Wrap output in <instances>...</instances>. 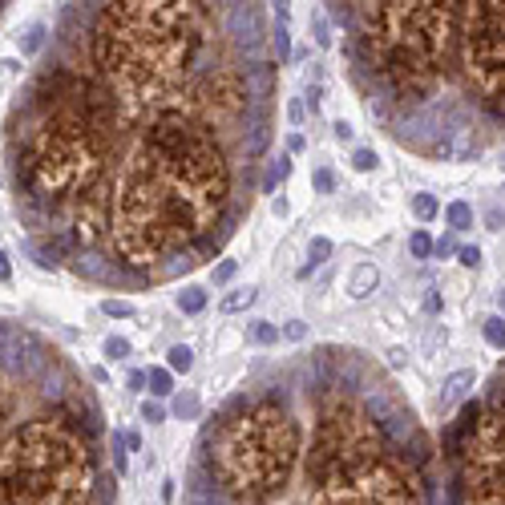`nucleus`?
I'll return each mask as SVG.
<instances>
[{
  "label": "nucleus",
  "mask_w": 505,
  "mask_h": 505,
  "mask_svg": "<svg viewBox=\"0 0 505 505\" xmlns=\"http://www.w3.org/2000/svg\"><path fill=\"white\" fill-rule=\"evenodd\" d=\"M445 219H449V230H469L473 227V207L469 203H449Z\"/></svg>",
  "instance_id": "nucleus-10"
},
{
  "label": "nucleus",
  "mask_w": 505,
  "mask_h": 505,
  "mask_svg": "<svg viewBox=\"0 0 505 505\" xmlns=\"http://www.w3.org/2000/svg\"><path fill=\"white\" fill-rule=\"evenodd\" d=\"M457 259H461V267H477V263H481V251H477V247H461Z\"/></svg>",
  "instance_id": "nucleus-28"
},
{
  "label": "nucleus",
  "mask_w": 505,
  "mask_h": 505,
  "mask_svg": "<svg viewBox=\"0 0 505 505\" xmlns=\"http://www.w3.org/2000/svg\"><path fill=\"white\" fill-rule=\"evenodd\" d=\"M332 130H336V138H340V142H352V138H356V130H352L348 121H336Z\"/></svg>",
  "instance_id": "nucleus-30"
},
{
  "label": "nucleus",
  "mask_w": 505,
  "mask_h": 505,
  "mask_svg": "<svg viewBox=\"0 0 505 505\" xmlns=\"http://www.w3.org/2000/svg\"><path fill=\"white\" fill-rule=\"evenodd\" d=\"M376 283H380V271L372 267V263H360L356 271H352V299H368L372 291H376Z\"/></svg>",
  "instance_id": "nucleus-6"
},
{
  "label": "nucleus",
  "mask_w": 505,
  "mask_h": 505,
  "mask_svg": "<svg viewBox=\"0 0 505 505\" xmlns=\"http://www.w3.org/2000/svg\"><path fill=\"white\" fill-rule=\"evenodd\" d=\"M283 336H287L291 344H303V340H307V323H303V320H291L287 327H283Z\"/></svg>",
  "instance_id": "nucleus-24"
},
{
  "label": "nucleus",
  "mask_w": 505,
  "mask_h": 505,
  "mask_svg": "<svg viewBox=\"0 0 505 505\" xmlns=\"http://www.w3.org/2000/svg\"><path fill=\"white\" fill-rule=\"evenodd\" d=\"M473 384H477V376H473L469 368H465V372H453V376L445 380V400H457L461 392H465V388H473Z\"/></svg>",
  "instance_id": "nucleus-13"
},
{
  "label": "nucleus",
  "mask_w": 505,
  "mask_h": 505,
  "mask_svg": "<svg viewBox=\"0 0 505 505\" xmlns=\"http://www.w3.org/2000/svg\"><path fill=\"white\" fill-rule=\"evenodd\" d=\"M255 296H259L255 287H239V291H230V296H223V303H219V307H223L227 316H234V311H247V307L255 303Z\"/></svg>",
  "instance_id": "nucleus-9"
},
{
  "label": "nucleus",
  "mask_w": 505,
  "mask_h": 505,
  "mask_svg": "<svg viewBox=\"0 0 505 505\" xmlns=\"http://www.w3.org/2000/svg\"><path fill=\"white\" fill-rule=\"evenodd\" d=\"M271 33L263 0H69L8 117L37 263L150 287L219 251L275 138Z\"/></svg>",
  "instance_id": "nucleus-1"
},
{
  "label": "nucleus",
  "mask_w": 505,
  "mask_h": 505,
  "mask_svg": "<svg viewBox=\"0 0 505 505\" xmlns=\"http://www.w3.org/2000/svg\"><path fill=\"white\" fill-rule=\"evenodd\" d=\"M489 230H502V210H497V207L489 210Z\"/></svg>",
  "instance_id": "nucleus-34"
},
{
  "label": "nucleus",
  "mask_w": 505,
  "mask_h": 505,
  "mask_svg": "<svg viewBox=\"0 0 505 505\" xmlns=\"http://www.w3.org/2000/svg\"><path fill=\"white\" fill-rule=\"evenodd\" d=\"M105 356H110V360H126V356H130V340L110 336V340H105Z\"/></svg>",
  "instance_id": "nucleus-22"
},
{
  "label": "nucleus",
  "mask_w": 505,
  "mask_h": 505,
  "mask_svg": "<svg viewBox=\"0 0 505 505\" xmlns=\"http://www.w3.org/2000/svg\"><path fill=\"white\" fill-rule=\"evenodd\" d=\"M352 166H356V170H376V154H372V150H356V158H352Z\"/></svg>",
  "instance_id": "nucleus-26"
},
{
  "label": "nucleus",
  "mask_w": 505,
  "mask_h": 505,
  "mask_svg": "<svg viewBox=\"0 0 505 505\" xmlns=\"http://www.w3.org/2000/svg\"><path fill=\"white\" fill-rule=\"evenodd\" d=\"M311 186H316L320 194H332V190H336V174H332V170H316V174H311Z\"/></svg>",
  "instance_id": "nucleus-23"
},
{
  "label": "nucleus",
  "mask_w": 505,
  "mask_h": 505,
  "mask_svg": "<svg viewBox=\"0 0 505 505\" xmlns=\"http://www.w3.org/2000/svg\"><path fill=\"white\" fill-rule=\"evenodd\" d=\"M316 45H332V33H327V21L316 17Z\"/></svg>",
  "instance_id": "nucleus-29"
},
{
  "label": "nucleus",
  "mask_w": 505,
  "mask_h": 505,
  "mask_svg": "<svg viewBox=\"0 0 505 505\" xmlns=\"http://www.w3.org/2000/svg\"><path fill=\"white\" fill-rule=\"evenodd\" d=\"M413 210H416V219H420V223H429V219H436L440 203H436L433 194H416V198H413Z\"/></svg>",
  "instance_id": "nucleus-17"
},
{
  "label": "nucleus",
  "mask_w": 505,
  "mask_h": 505,
  "mask_svg": "<svg viewBox=\"0 0 505 505\" xmlns=\"http://www.w3.org/2000/svg\"><path fill=\"white\" fill-rule=\"evenodd\" d=\"M287 174H291V158H287V154H279L275 162H267V174H263V182H259V186H263V194H271Z\"/></svg>",
  "instance_id": "nucleus-7"
},
{
  "label": "nucleus",
  "mask_w": 505,
  "mask_h": 505,
  "mask_svg": "<svg viewBox=\"0 0 505 505\" xmlns=\"http://www.w3.org/2000/svg\"><path fill=\"white\" fill-rule=\"evenodd\" d=\"M174 303H178V311H182V316H198V311L207 307V291H203V287H182Z\"/></svg>",
  "instance_id": "nucleus-8"
},
{
  "label": "nucleus",
  "mask_w": 505,
  "mask_h": 505,
  "mask_svg": "<svg viewBox=\"0 0 505 505\" xmlns=\"http://www.w3.org/2000/svg\"><path fill=\"white\" fill-rule=\"evenodd\" d=\"M429 453L364 352H296L203 429L186 505H433Z\"/></svg>",
  "instance_id": "nucleus-2"
},
{
  "label": "nucleus",
  "mask_w": 505,
  "mask_h": 505,
  "mask_svg": "<svg viewBox=\"0 0 505 505\" xmlns=\"http://www.w3.org/2000/svg\"><path fill=\"white\" fill-rule=\"evenodd\" d=\"M502 170H505V154H502Z\"/></svg>",
  "instance_id": "nucleus-38"
},
{
  "label": "nucleus",
  "mask_w": 505,
  "mask_h": 505,
  "mask_svg": "<svg viewBox=\"0 0 505 505\" xmlns=\"http://www.w3.org/2000/svg\"><path fill=\"white\" fill-rule=\"evenodd\" d=\"M234 275H239V263H234V259H223V263H219V267L210 271V279H214V287H223V283H230Z\"/></svg>",
  "instance_id": "nucleus-21"
},
{
  "label": "nucleus",
  "mask_w": 505,
  "mask_h": 505,
  "mask_svg": "<svg viewBox=\"0 0 505 505\" xmlns=\"http://www.w3.org/2000/svg\"><path fill=\"white\" fill-rule=\"evenodd\" d=\"M279 336H283V332H279L275 323H267V320H259V323L251 327V340H255L259 348H271V344H279Z\"/></svg>",
  "instance_id": "nucleus-15"
},
{
  "label": "nucleus",
  "mask_w": 505,
  "mask_h": 505,
  "mask_svg": "<svg viewBox=\"0 0 505 505\" xmlns=\"http://www.w3.org/2000/svg\"><path fill=\"white\" fill-rule=\"evenodd\" d=\"M166 364H170V372H190V368H194V352H190V348L186 344H174L170 348V352H166Z\"/></svg>",
  "instance_id": "nucleus-12"
},
{
  "label": "nucleus",
  "mask_w": 505,
  "mask_h": 505,
  "mask_svg": "<svg viewBox=\"0 0 505 505\" xmlns=\"http://www.w3.org/2000/svg\"><path fill=\"white\" fill-rule=\"evenodd\" d=\"M372 117L425 158L505 138V0H323Z\"/></svg>",
  "instance_id": "nucleus-3"
},
{
  "label": "nucleus",
  "mask_w": 505,
  "mask_h": 505,
  "mask_svg": "<svg viewBox=\"0 0 505 505\" xmlns=\"http://www.w3.org/2000/svg\"><path fill=\"white\" fill-rule=\"evenodd\" d=\"M101 311H105L110 320H126V316H134V303H130V299H105Z\"/></svg>",
  "instance_id": "nucleus-19"
},
{
  "label": "nucleus",
  "mask_w": 505,
  "mask_h": 505,
  "mask_svg": "<svg viewBox=\"0 0 505 505\" xmlns=\"http://www.w3.org/2000/svg\"><path fill=\"white\" fill-rule=\"evenodd\" d=\"M142 420H150V425H158V420H166V409H162L158 400H146V404H142Z\"/></svg>",
  "instance_id": "nucleus-25"
},
{
  "label": "nucleus",
  "mask_w": 505,
  "mask_h": 505,
  "mask_svg": "<svg viewBox=\"0 0 505 505\" xmlns=\"http://www.w3.org/2000/svg\"><path fill=\"white\" fill-rule=\"evenodd\" d=\"M271 45H275V57H279V65L287 61V53H291V37H287V24L279 21L275 24V33H271Z\"/></svg>",
  "instance_id": "nucleus-18"
},
{
  "label": "nucleus",
  "mask_w": 505,
  "mask_h": 505,
  "mask_svg": "<svg viewBox=\"0 0 505 505\" xmlns=\"http://www.w3.org/2000/svg\"><path fill=\"white\" fill-rule=\"evenodd\" d=\"M433 251H436V255H453V251H457V243H453V239H436Z\"/></svg>",
  "instance_id": "nucleus-31"
},
{
  "label": "nucleus",
  "mask_w": 505,
  "mask_h": 505,
  "mask_svg": "<svg viewBox=\"0 0 505 505\" xmlns=\"http://www.w3.org/2000/svg\"><path fill=\"white\" fill-rule=\"evenodd\" d=\"M332 251H336V247H332V239H323V234H316V239L307 243V263L299 267V279H307L311 271H316V267H323V263L332 259Z\"/></svg>",
  "instance_id": "nucleus-5"
},
{
  "label": "nucleus",
  "mask_w": 505,
  "mask_h": 505,
  "mask_svg": "<svg viewBox=\"0 0 505 505\" xmlns=\"http://www.w3.org/2000/svg\"><path fill=\"white\" fill-rule=\"evenodd\" d=\"M4 4H8V0H0V12H4Z\"/></svg>",
  "instance_id": "nucleus-37"
},
{
  "label": "nucleus",
  "mask_w": 505,
  "mask_h": 505,
  "mask_svg": "<svg viewBox=\"0 0 505 505\" xmlns=\"http://www.w3.org/2000/svg\"><path fill=\"white\" fill-rule=\"evenodd\" d=\"M174 413L182 416V420H194V416H198V396H194V392L178 396V400H174Z\"/></svg>",
  "instance_id": "nucleus-20"
},
{
  "label": "nucleus",
  "mask_w": 505,
  "mask_h": 505,
  "mask_svg": "<svg viewBox=\"0 0 505 505\" xmlns=\"http://www.w3.org/2000/svg\"><path fill=\"white\" fill-rule=\"evenodd\" d=\"M41 45H45V28L37 24V28H33V33L24 37V53H37V49H41Z\"/></svg>",
  "instance_id": "nucleus-27"
},
{
  "label": "nucleus",
  "mask_w": 505,
  "mask_h": 505,
  "mask_svg": "<svg viewBox=\"0 0 505 505\" xmlns=\"http://www.w3.org/2000/svg\"><path fill=\"white\" fill-rule=\"evenodd\" d=\"M146 384H150L154 396H170L174 392V376H170V368H150L146 372Z\"/></svg>",
  "instance_id": "nucleus-11"
},
{
  "label": "nucleus",
  "mask_w": 505,
  "mask_h": 505,
  "mask_svg": "<svg viewBox=\"0 0 505 505\" xmlns=\"http://www.w3.org/2000/svg\"><path fill=\"white\" fill-rule=\"evenodd\" d=\"M497 307H502V316H505V283H502V291H497Z\"/></svg>",
  "instance_id": "nucleus-36"
},
{
  "label": "nucleus",
  "mask_w": 505,
  "mask_h": 505,
  "mask_svg": "<svg viewBox=\"0 0 505 505\" xmlns=\"http://www.w3.org/2000/svg\"><path fill=\"white\" fill-rule=\"evenodd\" d=\"M287 114H291V121H303V105H299V101H291V110H287Z\"/></svg>",
  "instance_id": "nucleus-35"
},
{
  "label": "nucleus",
  "mask_w": 505,
  "mask_h": 505,
  "mask_svg": "<svg viewBox=\"0 0 505 505\" xmlns=\"http://www.w3.org/2000/svg\"><path fill=\"white\" fill-rule=\"evenodd\" d=\"M436 247V239L429 234V230H413V239H409V251H413V259H429Z\"/></svg>",
  "instance_id": "nucleus-16"
},
{
  "label": "nucleus",
  "mask_w": 505,
  "mask_h": 505,
  "mask_svg": "<svg viewBox=\"0 0 505 505\" xmlns=\"http://www.w3.org/2000/svg\"><path fill=\"white\" fill-rule=\"evenodd\" d=\"M12 279V267H8V255L0 251V283H8Z\"/></svg>",
  "instance_id": "nucleus-33"
},
{
  "label": "nucleus",
  "mask_w": 505,
  "mask_h": 505,
  "mask_svg": "<svg viewBox=\"0 0 505 505\" xmlns=\"http://www.w3.org/2000/svg\"><path fill=\"white\" fill-rule=\"evenodd\" d=\"M101 413L65 352L0 323V505H114Z\"/></svg>",
  "instance_id": "nucleus-4"
},
{
  "label": "nucleus",
  "mask_w": 505,
  "mask_h": 505,
  "mask_svg": "<svg viewBox=\"0 0 505 505\" xmlns=\"http://www.w3.org/2000/svg\"><path fill=\"white\" fill-rule=\"evenodd\" d=\"M303 146H307V138H303V134H291V138H287V150H291V154H299Z\"/></svg>",
  "instance_id": "nucleus-32"
},
{
  "label": "nucleus",
  "mask_w": 505,
  "mask_h": 505,
  "mask_svg": "<svg viewBox=\"0 0 505 505\" xmlns=\"http://www.w3.org/2000/svg\"><path fill=\"white\" fill-rule=\"evenodd\" d=\"M481 332H485V344L497 348V352H505V320H502V316H489V320L481 323Z\"/></svg>",
  "instance_id": "nucleus-14"
}]
</instances>
